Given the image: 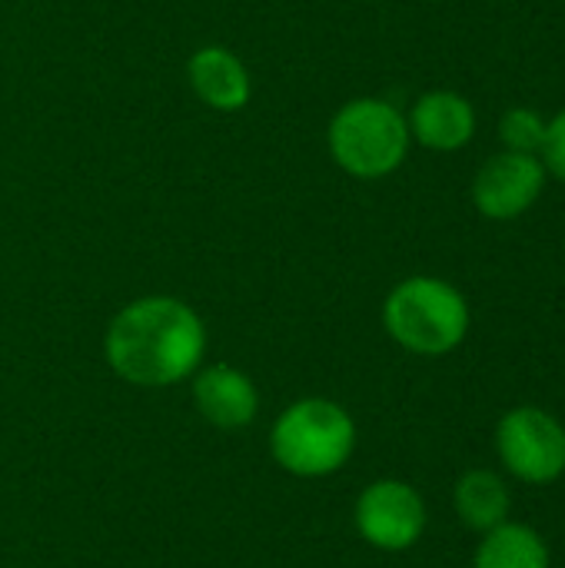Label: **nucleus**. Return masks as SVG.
Listing matches in <instances>:
<instances>
[{
	"label": "nucleus",
	"mask_w": 565,
	"mask_h": 568,
	"mask_svg": "<svg viewBox=\"0 0 565 568\" xmlns=\"http://www.w3.org/2000/svg\"><path fill=\"white\" fill-rule=\"evenodd\" d=\"M546 186V166L533 153L503 150L490 156L473 180V203L486 220H516L523 216Z\"/></svg>",
	"instance_id": "obj_7"
},
{
	"label": "nucleus",
	"mask_w": 565,
	"mask_h": 568,
	"mask_svg": "<svg viewBox=\"0 0 565 568\" xmlns=\"http://www.w3.org/2000/svg\"><path fill=\"white\" fill-rule=\"evenodd\" d=\"M539 160H543L546 173H553L556 180L565 183V106L546 123V140H543Z\"/></svg>",
	"instance_id": "obj_14"
},
{
	"label": "nucleus",
	"mask_w": 565,
	"mask_h": 568,
	"mask_svg": "<svg viewBox=\"0 0 565 568\" xmlns=\"http://www.w3.org/2000/svg\"><path fill=\"white\" fill-rule=\"evenodd\" d=\"M383 329L413 356H446L470 333L466 296L440 276H410L383 303Z\"/></svg>",
	"instance_id": "obj_3"
},
{
	"label": "nucleus",
	"mask_w": 565,
	"mask_h": 568,
	"mask_svg": "<svg viewBox=\"0 0 565 568\" xmlns=\"http://www.w3.org/2000/svg\"><path fill=\"white\" fill-rule=\"evenodd\" d=\"M186 80L196 100L216 113H236L253 100V77L246 63L220 43H206L190 53Z\"/></svg>",
	"instance_id": "obj_9"
},
{
	"label": "nucleus",
	"mask_w": 565,
	"mask_h": 568,
	"mask_svg": "<svg viewBox=\"0 0 565 568\" xmlns=\"http://www.w3.org/2000/svg\"><path fill=\"white\" fill-rule=\"evenodd\" d=\"M193 406L216 429H246L260 416L256 383L233 363L200 366L193 376Z\"/></svg>",
	"instance_id": "obj_8"
},
{
	"label": "nucleus",
	"mask_w": 565,
	"mask_h": 568,
	"mask_svg": "<svg viewBox=\"0 0 565 568\" xmlns=\"http://www.w3.org/2000/svg\"><path fill=\"white\" fill-rule=\"evenodd\" d=\"M406 116L380 97H356L343 103L330 126L326 146L333 163L356 180H383L396 173L410 153Z\"/></svg>",
	"instance_id": "obj_4"
},
{
	"label": "nucleus",
	"mask_w": 565,
	"mask_h": 568,
	"mask_svg": "<svg viewBox=\"0 0 565 568\" xmlns=\"http://www.w3.org/2000/svg\"><path fill=\"white\" fill-rule=\"evenodd\" d=\"M356 453V419L326 396L290 403L270 429L273 463L296 479L336 476Z\"/></svg>",
	"instance_id": "obj_2"
},
{
	"label": "nucleus",
	"mask_w": 565,
	"mask_h": 568,
	"mask_svg": "<svg viewBox=\"0 0 565 568\" xmlns=\"http://www.w3.org/2000/svg\"><path fill=\"white\" fill-rule=\"evenodd\" d=\"M206 356V323L176 296H140L107 326L103 359L130 386L167 389L186 383Z\"/></svg>",
	"instance_id": "obj_1"
},
{
	"label": "nucleus",
	"mask_w": 565,
	"mask_h": 568,
	"mask_svg": "<svg viewBox=\"0 0 565 568\" xmlns=\"http://www.w3.org/2000/svg\"><path fill=\"white\" fill-rule=\"evenodd\" d=\"M410 136L436 153L463 150L476 133V110L466 97L453 90H430L423 93L406 116Z\"/></svg>",
	"instance_id": "obj_10"
},
{
	"label": "nucleus",
	"mask_w": 565,
	"mask_h": 568,
	"mask_svg": "<svg viewBox=\"0 0 565 568\" xmlns=\"http://www.w3.org/2000/svg\"><path fill=\"white\" fill-rule=\"evenodd\" d=\"M473 568H553L546 539L523 523H503L483 532Z\"/></svg>",
	"instance_id": "obj_12"
},
{
	"label": "nucleus",
	"mask_w": 565,
	"mask_h": 568,
	"mask_svg": "<svg viewBox=\"0 0 565 568\" xmlns=\"http://www.w3.org/2000/svg\"><path fill=\"white\" fill-rule=\"evenodd\" d=\"M353 526L366 546L380 552H406L423 539L430 509L416 486L403 479H376L360 493Z\"/></svg>",
	"instance_id": "obj_6"
},
{
	"label": "nucleus",
	"mask_w": 565,
	"mask_h": 568,
	"mask_svg": "<svg viewBox=\"0 0 565 568\" xmlns=\"http://www.w3.org/2000/svg\"><path fill=\"white\" fill-rule=\"evenodd\" d=\"M500 136H503V146L506 150L539 156L543 140H546V120L533 106H513L500 120Z\"/></svg>",
	"instance_id": "obj_13"
},
{
	"label": "nucleus",
	"mask_w": 565,
	"mask_h": 568,
	"mask_svg": "<svg viewBox=\"0 0 565 568\" xmlns=\"http://www.w3.org/2000/svg\"><path fill=\"white\" fill-rule=\"evenodd\" d=\"M453 509L460 523L473 532H490L503 523H509L513 513V493L506 479L493 469H470L456 479L453 489Z\"/></svg>",
	"instance_id": "obj_11"
},
{
	"label": "nucleus",
	"mask_w": 565,
	"mask_h": 568,
	"mask_svg": "<svg viewBox=\"0 0 565 568\" xmlns=\"http://www.w3.org/2000/svg\"><path fill=\"white\" fill-rule=\"evenodd\" d=\"M496 456L526 486H549L565 476V426L543 406H516L496 423Z\"/></svg>",
	"instance_id": "obj_5"
}]
</instances>
